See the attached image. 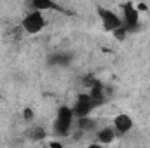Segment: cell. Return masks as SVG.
I'll return each mask as SVG.
<instances>
[{
	"label": "cell",
	"instance_id": "obj_7",
	"mask_svg": "<svg viewBox=\"0 0 150 148\" xmlns=\"http://www.w3.org/2000/svg\"><path fill=\"white\" fill-rule=\"evenodd\" d=\"M94 138H96V143L98 145H112L117 138V132L112 125H100L98 131L94 132Z\"/></svg>",
	"mask_w": 150,
	"mask_h": 148
},
{
	"label": "cell",
	"instance_id": "obj_1",
	"mask_svg": "<svg viewBox=\"0 0 150 148\" xmlns=\"http://www.w3.org/2000/svg\"><path fill=\"white\" fill-rule=\"evenodd\" d=\"M75 117L74 108L68 106V105H61L56 113H54V118H52V134L58 136V138H65L72 132L75 125Z\"/></svg>",
	"mask_w": 150,
	"mask_h": 148
},
{
	"label": "cell",
	"instance_id": "obj_4",
	"mask_svg": "<svg viewBox=\"0 0 150 148\" xmlns=\"http://www.w3.org/2000/svg\"><path fill=\"white\" fill-rule=\"evenodd\" d=\"M98 105H100V101L94 99L89 92H80V94H77L75 103L72 105V108H74L75 117L80 118V117H87V115H91V111L94 110Z\"/></svg>",
	"mask_w": 150,
	"mask_h": 148
},
{
	"label": "cell",
	"instance_id": "obj_6",
	"mask_svg": "<svg viewBox=\"0 0 150 148\" xmlns=\"http://www.w3.org/2000/svg\"><path fill=\"white\" fill-rule=\"evenodd\" d=\"M110 125L115 129L117 136H126L127 132L133 131V127H134V120H133V117H131L129 113L120 111V113H115V115H113L112 124H110Z\"/></svg>",
	"mask_w": 150,
	"mask_h": 148
},
{
	"label": "cell",
	"instance_id": "obj_8",
	"mask_svg": "<svg viewBox=\"0 0 150 148\" xmlns=\"http://www.w3.org/2000/svg\"><path fill=\"white\" fill-rule=\"evenodd\" d=\"M28 2H30V9H37V11H42V12L58 9L54 0H28Z\"/></svg>",
	"mask_w": 150,
	"mask_h": 148
},
{
	"label": "cell",
	"instance_id": "obj_9",
	"mask_svg": "<svg viewBox=\"0 0 150 148\" xmlns=\"http://www.w3.org/2000/svg\"><path fill=\"white\" fill-rule=\"evenodd\" d=\"M23 117H25V120H32L33 118V110L32 108H26V110L23 111Z\"/></svg>",
	"mask_w": 150,
	"mask_h": 148
},
{
	"label": "cell",
	"instance_id": "obj_3",
	"mask_svg": "<svg viewBox=\"0 0 150 148\" xmlns=\"http://www.w3.org/2000/svg\"><path fill=\"white\" fill-rule=\"evenodd\" d=\"M98 18H100L101 26H103V32H107V33H113L115 30L124 26L122 16L119 12H115L113 9H108V7H100L98 9Z\"/></svg>",
	"mask_w": 150,
	"mask_h": 148
},
{
	"label": "cell",
	"instance_id": "obj_5",
	"mask_svg": "<svg viewBox=\"0 0 150 148\" xmlns=\"http://www.w3.org/2000/svg\"><path fill=\"white\" fill-rule=\"evenodd\" d=\"M120 16L127 32H133L140 26V9L133 2H124L120 5Z\"/></svg>",
	"mask_w": 150,
	"mask_h": 148
},
{
	"label": "cell",
	"instance_id": "obj_2",
	"mask_svg": "<svg viewBox=\"0 0 150 148\" xmlns=\"http://www.w3.org/2000/svg\"><path fill=\"white\" fill-rule=\"evenodd\" d=\"M21 30L26 33V35H38L45 30L47 26V18L42 11L37 9H30L23 18H21Z\"/></svg>",
	"mask_w": 150,
	"mask_h": 148
}]
</instances>
